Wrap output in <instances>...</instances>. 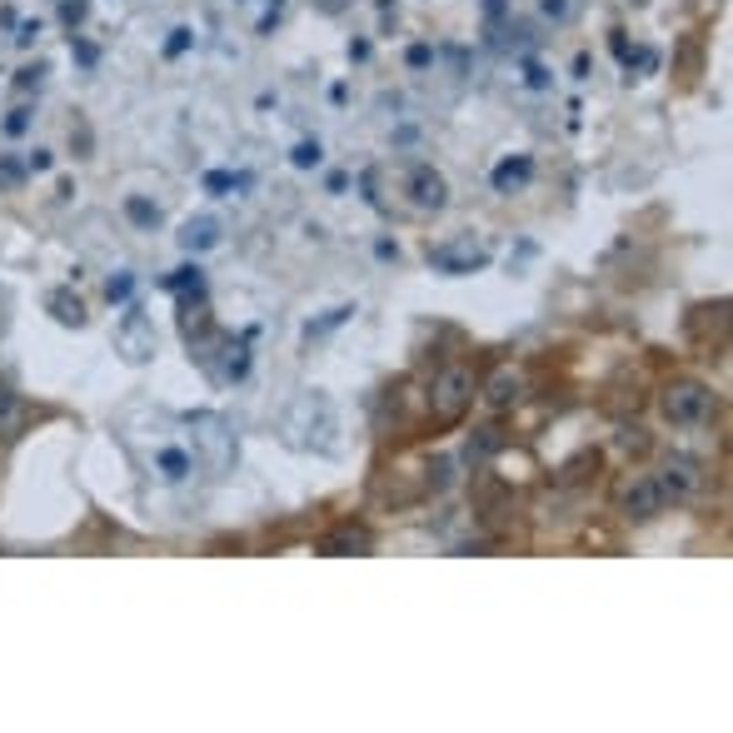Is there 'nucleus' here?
<instances>
[{"mask_svg": "<svg viewBox=\"0 0 733 733\" xmlns=\"http://www.w3.org/2000/svg\"><path fill=\"white\" fill-rule=\"evenodd\" d=\"M190 430H195V444L206 449V464L215 475H225L230 464H235V434H230V424L220 414H195Z\"/></svg>", "mask_w": 733, "mask_h": 733, "instance_id": "nucleus-1", "label": "nucleus"}, {"mask_svg": "<svg viewBox=\"0 0 733 733\" xmlns=\"http://www.w3.org/2000/svg\"><path fill=\"white\" fill-rule=\"evenodd\" d=\"M469 399H475V375H469V369L449 365L440 379H434L430 404H434V414H440V420H459Z\"/></svg>", "mask_w": 733, "mask_h": 733, "instance_id": "nucleus-2", "label": "nucleus"}, {"mask_svg": "<svg viewBox=\"0 0 733 733\" xmlns=\"http://www.w3.org/2000/svg\"><path fill=\"white\" fill-rule=\"evenodd\" d=\"M713 395L699 385V379H674L669 389H664V414H669L674 424H699L703 414H709Z\"/></svg>", "mask_w": 733, "mask_h": 733, "instance_id": "nucleus-3", "label": "nucleus"}, {"mask_svg": "<svg viewBox=\"0 0 733 733\" xmlns=\"http://www.w3.org/2000/svg\"><path fill=\"white\" fill-rule=\"evenodd\" d=\"M430 259H434V270H444V275H475L489 265V249L475 235H464V240H449V245H434Z\"/></svg>", "mask_w": 733, "mask_h": 733, "instance_id": "nucleus-4", "label": "nucleus"}, {"mask_svg": "<svg viewBox=\"0 0 733 733\" xmlns=\"http://www.w3.org/2000/svg\"><path fill=\"white\" fill-rule=\"evenodd\" d=\"M115 345L130 365H145V359L155 355V324L145 320V314H125V324L115 330Z\"/></svg>", "mask_w": 733, "mask_h": 733, "instance_id": "nucleus-5", "label": "nucleus"}, {"mask_svg": "<svg viewBox=\"0 0 733 733\" xmlns=\"http://www.w3.org/2000/svg\"><path fill=\"white\" fill-rule=\"evenodd\" d=\"M404 190H410V200L420 210H444V200H449V185H444V175L434 165H414Z\"/></svg>", "mask_w": 733, "mask_h": 733, "instance_id": "nucleus-6", "label": "nucleus"}, {"mask_svg": "<svg viewBox=\"0 0 733 733\" xmlns=\"http://www.w3.org/2000/svg\"><path fill=\"white\" fill-rule=\"evenodd\" d=\"M699 459L693 454H669V464H664V479H658V489H664V499H684V495H693L699 489Z\"/></svg>", "mask_w": 733, "mask_h": 733, "instance_id": "nucleus-7", "label": "nucleus"}, {"mask_svg": "<svg viewBox=\"0 0 733 733\" xmlns=\"http://www.w3.org/2000/svg\"><path fill=\"white\" fill-rule=\"evenodd\" d=\"M658 509H664V489H658V479H634L624 495V514L629 519H654Z\"/></svg>", "mask_w": 733, "mask_h": 733, "instance_id": "nucleus-8", "label": "nucleus"}, {"mask_svg": "<svg viewBox=\"0 0 733 733\" xmlns=\"http://www.w3.org/2000/svg\"><path fill=\"white\" fill-rule=\"evenodd\" d=\"M365 549H369V534L355 524H345V529H335L330 540H320V554H365Z\"/></svg>", "mask_w": 733, "mask_h": 733, "instance_id": "nucleus-9", "label": "nucleus"}, {"mask_svg": "<svg viewBox=\"0 0 733 733\" xmlns=\"http://www.w3.org/2000/svg\"><path fill=\"white\" fill-rule=\"evenodd\" d=\"M220 240V225L210 215H200V220H185V230H180V245L185 249H210Z\"/></svg>", "mask_w": 733, "mask_h": 733, "instance_id": "nucleus-10", "label": "nucleus"}, {"mask_svg": "<svg viewBox=\"0 0 733 733\" xmlns=\"http://www.w3.org/2000/svg\"><path fill=\"white\" fill-rule=\"evenodd\" d=\"M519 395H524V379H519L514 369H499L495 385H489V404H495V410H509Z\"/></svg>", "mask_w": 733, "mask_h": 733, "instance_id": "nucleus-11", "label": "nucleus"}, {"mask_svg": "<svg viewBox=\"0 0 733 733\" xmlns=\"http://www.w3.org/2000/svg\"><path fill=\"white\" fill-rule=\"evenodd\" d=\"M51 314H55L60 324H86V304H80L76 295H65V290L51 295Z\"/></svg>", "mask_w": 733, "mask_h": 733, "instance_id": "nucleus-12", "label": "nucleus"}, {"mask_svg": "<svg viewBox=\"0 0 733 733\" xmlns=\"http://www.w3.org/2000/svg\"><path fill=\"white\" fill-rule=\"evenodd\" d=\"M529 170H534V165H529V155H519V160H504V165L495 170V185L509 195L514 185H524V180H529Z\"/></svg>", "mask_w": 733, "mask_h": 733, "instance_id": "nucleus-13", "label": "nucleus"}, {"mask_svg": "<svg viewBox=\"0 0 733 733\" xmlns=\"http://www.w3.org/2000/svg\"><path fill=\"white\" fill-rule=\"evenodd\" d=\"M15 430H21V399L0 385V434H15Z\"/></svg>", "mask_w": 733, "mask_h": 733, "instance_id": "nucleus-14", "label": "nucleus"}, {"mask_svg": "<svg viewBox=\"0 0 733 733\" xmlns=\"http://www.w3.org/2000/svg\"><path fill=\"white\" fill-rule=\"evenodd\" d=\"M160 469H165V479H185L190 475V459L180 449H160Z\"/></svg>", "mask_w": 733, "mask_h": 733, "instance_id": "nucleus-15", "label": "nucleus"}, {"mask_svg": "<svg viewBox=\"0 0 733 733\" xmlns=\"http://www.w3.org/2000/svg\"><path fill=\"white\" fill-rule=\"evenodd\" d=\"M125 215L135 225H160V206H145V200H125Z\"/></svg>", "mask_w": 733, "mask_h": 733, "instance_id": "nucleus-16", "label": "nucleus"}, {"mask_svg": "<svg viewBox=\"0 0 733 733\" xmlns=\"http://www.w3.org/2000/svg\"><path fill=\"white\" fill-rule=\"evenodd\" d=\"M324 155H320V141H304V145H295V165L300 170H310V165H320Z\"/></svg>", "mask_w": 733, "mask_h": 733, "instance_id": "nucleus-17", "label": "nucleus"}, {"mask_svg": "<svg viewBox=\"0 0 733 733\" xmlns=\"http://www.w3.org/2000/svg\"><path fill=\"white\" fill-rule=\"evenodd\" d=\"M31 130V110H11V120H5V135H25Z\"/></svg>", "mask_w": 733, "mask_h": 733, "instance_id": "nucleus-18", "label": "nucleus"}, {"mask_svg": "<svg viewBox=\"0 0 733 733\" xmlns=\"http://www.w3.org/2000/svg\"><path fill=\"white\" fill-rule=\"evenodd\" d=\"M549 21H569V0H540Z\"/></svg>", "mask_w": 733, "mask_h": 733, "instance_id": "nucleus-19", "label": "nucleus"}, {"mask_svg": "<svg viewBox=\"0 0 733 733\" xmlns=\"http://www.w3.org/2000/svg\"><path fill=\"white\" fill-rule=\"evenodd\" d=\"M25 170L45 175V170H51V151H31V155H25Z\"/></svg>", "mask_w": 733, "mask_h": 733, "instance_id": "nucleus-20", "label": "nucleus"}, {"mask_svg": "<svg viewBox=\"0 0 733 733\" xmlns=\"http://www.w3.org/2000/svg\"><path fill=\"white\" fill-rule=\"evenodd\" d=\"M21 165H15V160H0V185H21Z\"/></svg>", "mask_w": 733, "mask_h": 733, "instance_id": "nucleus-21", "label": "nucleus"}, {"mask_svg": "<svg viewBox=\"0 0 733 733\" xmlns=\"http://www.w3.org/2000/svg\"><path fill=\"white\" fill-rule=\"evenodd\" d=\"M130 285H135V280H130V275H120V280H110V285H105V295H110V300H125Z\"/></svg>", "mask_w": 733, "mask_h": 733, "instance_id": "nucleus-22", "label": "nucleus"}, {"mask_svg": "<svg viewBox=\"0 0 733 733\" xmlns=\"http://www.w3.org/2000/svg\"><path fill=\"white\" fill-rule=\"evenodd\" d=\"M624 449H634V454H644V449H648V440H644V430H629V434H624Z\"/></svg>", "mask_w": 733, "mask_h": 733, "instance_id": "nucleus-23", "label": "nucleus"}]
</instances>
